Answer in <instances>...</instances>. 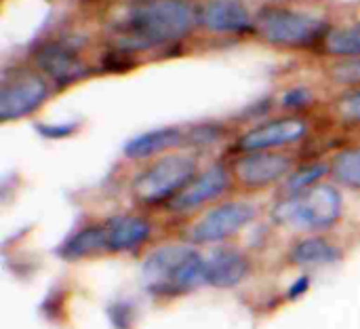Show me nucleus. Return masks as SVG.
Listing matches in <instances>:
<instances>
[{
  "instance_id": "1",
  "label": "nucleus",
  "mask_w": 360,
  "mask_h": 329,
  "mask_svg": "<svg viewBox=\"0 0 360 329\" xmlns=\"http://www.w3.org/2000/svg\"><path fill=\"white\" fill-rule=\"evenodd\" d=\"M207 260L188 241H171L148 252L141 262V283L154 300H177L207 287Z\"/></svg>"
},
{
  "instance_id": "2",
  "label": "nucleus",
  "mask_w": 360,
  "mask_h": 329,
  "mask_svg": "<svg viewBox=\"0 0 360 329\" xmlns=\"http://www.w3.org/2000/svg\"><path fill=\"white\" fill-rule=\"evenodd\" d=\"M198 23V11L188 0H141L118 25L120 46L146 51L184 40Z\"/></svg>"
},
{
  "instance_id": "3",
  "label": "nucleus",
  "mask_w": 360,
  "mask_h": 329,
  "mask_svg": "<svg viewBox=\"0 0 360 329\" xmlns=\"http://www.w3.org/2000/svg\"><path fill=\"white\" fill-rule=\"evenodd\" d=\"M344 194L338 184L321 182L319 186L295 194L278 197L270 209V220L300 235H325L344 220Z\"/></svg>"
},
{
  "instance_id": "4",
  "label": "nucleus",
  "mask_w": 360,
  "mask_h": 329,
  "mask_svg": "<svg viewBox=\"0 0 360 329\" xmlns=\"http://www.w3.org/2000/svg\"><path fill=\"white\" fill-rule=\"evenodd\" d=\"M198 159L190 152H169L154 159L131 182L129 192L137 205L158 207L177 197L198 173Z\"/></svg>"
},
{
  "instance_id": "5",
  "label": "nucleus",
  "mask_w": 360,
  "mask_h": 329,
  "mask_svg": "<svg viewBox=\"0 0 360 329\" xmlns=\"http://www.w3.org/2000/svg\"><path fill=\"white\" fill-rule=\"evenodd\" d=\"M259 216V207L247 199H226L194 216L181 239L196 247H215L238 237Z\"/></svg>"
},
{
  "instance_id": "6",
  "label": "nucleus",
  "mask_w": 360,
  "mask_h": 329,
  "mask_svg": "<svg viewBox=\"0 0 360 329\" xmlns=\"http://www.w3.org/2000/svg\"><path fill=\"white\" fill-rule=\"evenodd\" d=\"M253 30L276 46H312L321 44L331 30L321 17L304 11L270 6L255 15Z\"/></svg>"
},
{
  "instance_id": "7",
  "label": "nucleus",
  "mask_w": 360,
  "mask_h": 329,
  "mask_svg": "<svg viewBox=\"0 0 360 329\" xmlns=\"http://www.w3.org/2000/svg\"><path fill=\"white\" fill-rule=\"evenodd\" d=\"M228 167L234 178V186L243 192H262L272 186H281L295 169V161L281 150L236 152Z\"/></svg>"
},
{
  "instance_id": "8",
  "label": "nucleus",
  "mask_w": 360,
  "mask_h": 329,
  "mask_svg": "<svg viewBox=\"0 0 360 329\" xmlns=\"http://www.w3.org/2000/svg\"><path fill=\"white\" fill-rule=\"evenodd\" d=\"M232 186H234V178L230 173V167L224 163H213L207 169L198 171L196 178L165 207L171 216H179V218L198 216L211 205L224 201V197L232 190Z\"/></svg>"
},
{
  "instance_id": "9",
  "label": "nucleus",
  "mask_w": 360,
  "mask_h": 329,
  "mask_svg": "<svg viewBox=\"0 0 360 329\" xmlns=\"http://www.w3.org/2000/svg\"><path fill=\"white\" fill-rule=\"evenodd\" d=\"M49 78L34 70H17L6 74L0 85V120H21L44 106L49 99Z\"/></svg>"
},
{
  "instance_id": "10",
  "label": "nucleus",
  "mask_w": 360,
  "mask_h": 329,
  "mask_svg": "<svg viewBox=\"0 0 360 329\" xmlns=\"http://www.w3.org/2000/svg\"><path fill=\"white\" fill-rule=\"evenodd\" d=\"M310 131V125L304 116L289 114L278 116L266 123H259L247 129L234 144L236 152H264V150H283L302 142Z\"/></svg>"
},
{
  "instance_id": "11",
  "label": "nucleus",
  "mask_w": 360,
  "mask_h": 329,
  "mask_svg": "<svg viewBox=\"0 0 360 329\" xmlns=\"http://www.w3.org/2000/svg\"><path fill=\"white\" fill-rule=\"evenodd\" d=\"M205 260H207V266H205L207 287H213V290H221V292L236 290L253 273L251 256L236 245H228V243L215 245L205 256Z\"/></svg>"
},
{
  "instance_id": "12",
  "label": "nucleus",
  "mask_w": 360,
  "mask_h": 329,
  "mask_svg": "<svg viewBox=\"0 0 360 329\" xmlns=\"http://www.w3.org/2000/svg\"><path fill=\"white\" fill-rule=\"evenodd\" d=\"M103 226H105L108 254L112 256L135 254L141 247H146L156 235V224L148 216L133 213V211L114 213L103 222Z\"/></svg>"
},
{
  "instance_id": "13",
  "label": "nucleus",
  "mask_w": 360,
  "mask_h": 329,
  "mask_svg": "<svg viewBox=\"0 0 360 329\" xmlns=\"http://www.w3.org/2000/svg\"><path fill=\"white\" fill-rule=\"evenodd\" d=\"M34 63L42 76L59 87L72 85L86 76V63L78 51L63 42H46L34 53Z\"/></svg>"
},
{
  "instance_id": "14",
  "label": "nucleus",
  "mask_w": 360,
  "mask_h": 329,
  "mask_svg": "<svg viewBox=\"0 0 360 329\" xmlns=\"http://www.w3.org/2000/svg\"><path fill=\"white\" fill-rule=\"evenodd\" d=\"M188 146V129L181 127H158L131 137L122 146V156L133 163L154 161L169 152H177Z\"/></svg>"
},
{
  "instance_id": "15",
  "label": "nucleus",
  "mask_w": 360,
  "mask_h": 329,
  "mask_svg": "<svg viewBox=\"0 0 360 329\" xmlns=\"http://www.w3.org/2000/svg\"><path fill=\"white\" fill-rule=\"evenodd\" d=\"M344 260V249L327 235H300L287 249V262L302 271L327 268Z\"/></svg>"
},
{
  "instance_id": "16",
  "label": "nucleus",
  "mask_w": 360,
  "mask_h": 329,
  "mask_svg": "<svg viewBox=\"0 0 360 329\" xmlns=\"http://www.w3.org/2000/svg\"><path fill=\"white\" fill-rule=\"evenodd\" d=\"M253 21L243 0H209L198 8V23L213 34H243L253 27Z\"/></svg>"
},
{
  "instance_id": "17",
  "label": "nucleus",
  "mask_w": 360,
  "mask_h": 329,
  "mask_svg": "<svg viewBox=\"0 0 360 329\" xmlns=\"http://www.w3.org/2000/svg\"><path fill=\"white\" fill-rule=\"evenodd\" d=\"M101 254H108L103 224H84L78 230H74L70 237H65L57 247V256L63 262H82V260L97 258Z\"/></svg>"
},
{
  "instance_id": "18",
  "label": "nucleus",
  "mask_w": 360,
  "mask_h": 329,
  "mask_svg": "<svg viewBox=\"0 0 360 329\" xmlns=\"http://www.w3.org/2000/svg\"><path fill=\"white\" fill-rule=\"evenodd\" d=\"M327 175H331V163L329 161H312V163L300 165L281 184V197L302 194V192L319 186L321 182H325Z\"/></svg>"
},
{
  "instance_id": "19",
  "label": "nucleus",
  "mask_w": 360,
  "mask_h": 329,
  "mask_svg": "<svg viewBox=\"0 0 360 329\" xmlns=\"http://www.w3.org/2000/svg\"><path fill=\"white\" fill-rule=\"evenodd\" d=\"M331 178L338 186L360 190V146H348L331 156Z\"/></svg>"
},
{
  "instance_id": "20",
  "label": "nucleus",
  "mask_w": 360,
  "mask_h": 329,
  "mask_svg": "<svg viewBox=\"0 0 360 329\" xmlns=\"http://www.w3.org/2000/svg\"><path fill=\"white\" fill-rule=\"evenodd\" d=\"M323 51L333 57H360V23L331 27L321 42Z\"/></svg>"
},
{
  "instance_id": "21",
  "label": "nucleus",
  "mask_w": 360,
  "mask_h": 329,
  "mask_svg": "<svg viewBox=\"0 0 360 329\" xmlns=\"http://www.w3.org/2000/svg\"><path fill=\"white\" fill-rule=\"evenodd\" d=\"M331 110L338 120L346 125H360V87L348 89L340 97H335Z\"/></svg>"
},
{
  "instance_id": "22",
  "label": "nucleus",
  "mask_w": 360,
  "mask_h": 329,
  "mask_svg": "<svg viewBox=\"0 0 360 329\" xmlns=\"http://www.w3.org/2000/svg\"><path fill=\"white\" fill-rule=\"evenodd\" d=\"M105 315L114 329H135L137 325V304L129 298H118L110 302Z\"/></svg>"
},
{
  "instance_id": "23",
  "label": "nucleus",
  "mask_w": 360,
  "mask_h": 329,
  "mask_svg": "<svg viewBox=\"0 0 360 329\" xmlns=\"http://www.w3.org/2000/svg\"><path fill=\"white\" fill-rule=\"evenodd\" d=\"M329 80L348 89L360 87V57H348L342 61H335L329 70Z\"/></svg>"
},
{
  "instance_id": "24",
  "label": "nucleus",
  "mask_w": 360,
  "mask_h": 329,
  "mask_svg": "<svg viewBox=\"0 0 360 329\" xmlns=\"http://www.w3.org/2000/svg\"><path fill=\"white\" fill-rule=\"evenodd\" d=\"M312 99H314V95H312L310 89H306V87H295V89H289V91L283 95V106H285L287 110L297 112V110L308 108V106L312 104Z\"/></svg>"
},
{
  "instance_id": "25",
  "label": "nucleus",
  "mask_w": 360,
  "mask_h": 329,
  "mask_svg": "<svg viewBox=\"0 0 360 329\" xmlns=\"http://www.w3.org/2000/svg\"><path fill=\"white\" fill-rule=\"evenodd\" d=\"M78 129H80V123H57V125L38 123L36 125V131L46 139H65V137L74 135Z\"/></svg>"
},
{
  "instance_id": "26",
  "label": "nucleus",
  "mask_w": 360,
  "mask_h": 329,
  "mask_svg": "<svg viewBox=\"0 0 360 329\" xmlns=\"http://www.w3.org/2000/svg\"><path fill=\"white\" fill-rule=\"evenodd\" d=\"M310 287H312V275H310V273H304V275H300V277L289 285V290L285 292V300H287V302H297V300H302L304 296H308Z\"/></svg>"
}]
</instances>
